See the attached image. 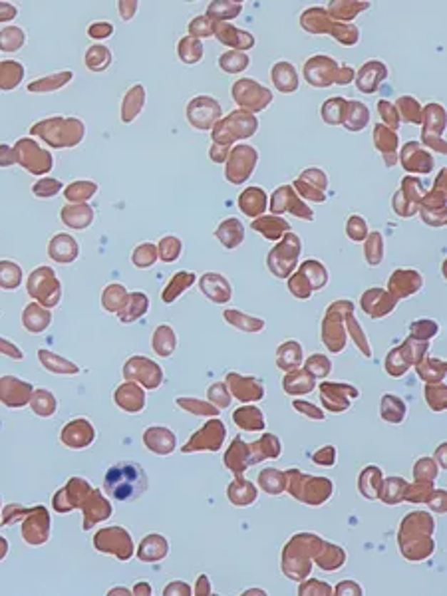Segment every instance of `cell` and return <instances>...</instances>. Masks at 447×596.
Instances as JSON below:
<instances>
[{"mask_svg":"<svg viewBox=\"0 0 447 596\" xmlns=\"http://www.w3.org/2000/svg\"><path fill=\"white\" fill-rule=\"evenodd\" d=\"M148 489V476L143 467L133 461H120L108 469L103 479L106 495L118 503H131Z\"/></svg>","mask_w":447,"mask_h":596,"instance_id":"cell-1","label":"cell"},{"mask_svg":"<svg viewBox=\"0 0 447 596\" xmlns=\"http://www.w3.org/2000/svg\"><path fill=\"white\" fill-rule=\"evenodd\" d=\"M300 26L308 34H327L332 36L342 46H356L360 40V30L354 24L336 22L320 6H310L300 14Z\"/></svg>","mask_w":447,"mask_h":596,"instance_id":"cell-2","label":"cell"},{"mask_svg":"<svg viewBox=\"0 0 447 596\" xmlns=\"http://www.w3.org/2000/svg\"><path fill=\"white\" fill-rule=\"evenodd\" d=\"M259 131V120L257 115H252L249 112L242 110H235L231 112L223 121H219L215 125L213 138L219 145L227 148L229 143H233L235 140H247Z\"/></svg>","mask_w":447,"mask_h":596,"instance_id":"cell-3","label":"cell"},{"mask_svg":"<svg viewBox=\"0 0 447 596\" xmlns=\"http://www.w3.org/2000/svg\"><path fill=\"white\" fill-rule=\"evenodd\" d=\"M231 96H233V102L241 108L242 112H249L252 115L267 110L274 100V96L267 86L249 80V78L237 80L231 88Z\"/></svg>","mask_w":447,"mask_h":596,"instance_id":"cell-4","label":"cell"},{"mask_svg":"<svg viewBox=\"0 0 447 596\" xmlns=\"http://www.w3.org/2000/svg\"><path fill=\"white\" fill-rule=\"evenodd\" d=\"M52 145H74L82 140L84 135V123L80 120H62V118H52V120L40 121V125L34 128Z\"/></svg>","mask_w":447,"mask_h":596,"instance_id":"cell-5","label":"cell"},{"mask_svg":"<svg viewBox=\"0 0 447 596\" xmlns=\"http://www.w3.org/2000/svg\"><path fill=\"white\" fill-rule=\"evenodd\" d=\"M446 108L438 102L428 103L423 108V130H421V143L428 145L429 149L438 151V153H446Z\"/></svg>","mask_w":447,"mask_h":596,"instance_id":"cell-6","label":"cell"},{"mask_svg":"<svg viewBox=\"0 0 447 596\" xmlns=\"http://www.w3.org/2000/svg\"><path fill=\"white\" fill-rule=\"evenodd\" d=\"M298 255H300V239L297 235L289 233L284 241L269 252V259H267L269 270L279 279H287L292 274V270L297 269Z\"/></svg>","mask_w":447,"mask_h":596,"instance_id":"cell-7","label":"cell"},{"mask_svg":"<svg viewBox=\"0 0 447 596\" xmlns=\"http://www.w3.org/2000/svg\"><path fill=\"white\" fill-rule=\"evenodd\" d=\"M352 310H354V304L348 302V300H340V302H336V304L328 308L324 324H322V340H324V344H327L330 352L338 354V352L344 350L346 334L340 318L348 314V312H352Z\"/></svg>","mask_w":447,"mask_h":596,"instance_id":"cell-8","label":"cell"},{"mask_svg":"<svg viewBox=\"0 0 447 596\" xmlns=\"http://www.w3.org/2000/svg\"><path fill=\"white\" fill-rule=\"evenodd\" d=\"M338 66L340 64L336 62L334 58L327 56V54H317V56H310L304 62L302 76H304L307 84L312 86V88H330L334 84Z\"/></svg>","mask_w":447,"mask_h":596,"instance_id":"cell-9","label":"cell"},{"mask_svg":"<svg viewBox=\"0 0 447 596\" xmlns=\"http://www.w3.org/2000/svg\"><path fill=\"white\" fill-rule=\"evenodd\" d=\"M221 118V106L215 98L199 96L187 106V120L197 130H211Z\"/></svg>","mask_w":447,"mask_h":596,"instance_id":"cell-10","label":"cell"},{"mask_svg":"<svg viewBox=\"0 0 447 596\" xmlns=\"http://www.w3.org/2000/svg\"><path fill=\"white\" fill-rule=\"evenodd\" d=\"M259 161V151L251 145H237L231 153L229 165H227V178L233 183H245L251 178L252 169L257 168Z\"/></svg>","mask_w":447,"mask_h":596,"instance_id":"cell-11","label":"cell"},{"mask_svg":"<svg viewBox=\"0 0 447 596\" xmlns=\"http://www.w3.org/2000/svg\"><path fill=\"white\" fill-rule=\"evenodd\" d=\"M358 390L352 388V386H346V384H330L324 382L320 386V398H322V404L324 408L334 413H342L350 408V404L354 400H358Z\"/></svg>","mask_w":447,"mask_h":596,"instance_id":"cell-12","label":"cell"},{"mask_svg":"<svg viewBox=\"0 0 447 596\" xmlns=\"http://www.w3.org/2000/svg\"><path fill=\"white\" fill-rule=\"evenodd\" d=\"M443 181H446V169L439 173L436 189L431 191V195L426 197L423 207H421V217L431 227H441L446 223V191H443L446 185H443Z\"/></svg>","mask_w":447,"mask_h":596,"instance_id":"cell-13","label":"cell"},{"mask_svg":"<svg viewBox=\"0 0 447 596\" xmlns=\"http://www.w3.org/2000/svg\"><path fill=\"white\" fill-rule=\"evenodd\" d=\"M388 76H390V70L382 60H368L356 72V88L362 93H376L378 88L388 80Z\"/></svg>","mask_w":447,"mask_h":596,"instance_id":"cell-14","label":"cell"},{"mask_svg":"<svg viewBox=\"0 0 447 596\" xmlns=\"http://www.w3.org/2000/svg\"><path fill=\"white\" fill-rule=\"evenodd\" d=\"M270 209L274 213H292L297 215V217L307 219V221H312V217H314L312 209H308L304 203H300L298 197L294 195V189L289 185L279 187L272 193V197H270Z\"/></svg>","mask_w":447,"mask_h":596,"instance_id":"cell-15","label":"cell"},{"mask_svg":"<svg viewBox=\"0 0 447 596\" xmlns=\"http://www.w3.org/2000/svg\"><path fill=\"white\" fill-rule=\"evenodd\" d=\"M421 195H423V189L418 179L406 178L401 181L400 193H396L394 197V211L401 217H411L419 209Z\"/></svg>","mask_w":447,"mask_h":596,"instance_id":"cell-16","label":"cell"},{"mask_svg":"<svg viewBox=\"0 0 447 596\" xmlns=\"http://www.w3.org/2000/svg\"><path fill=\"white\" fill-rule=\"evenodd\" d=\"M328 179L324 175L322 169L310 168L307 171H302V175L297 179L294 187L298 189V193L314 203H324V191H327Z\"/></svg>","mask_w":447,"mask_h":596,"instance_id":"cell-17","label":"cell"},{"mask_svg":"<svg viewBox=\"0 0 447 596\" xmlns=\"http://www.w3.org/2000/svg\"><path fill=\"white\" fill-rule=\"evenodd\" d=\"M215 36L217 40L225 44V46H231L237 52H245V50H251L257 44V38L252 36L251 32L247 30H239L233 24L229 22H215Z\"/></svg>","mask_w":447,"mask_h":596,"instance_id":"cell-18","label":"cell"},{"mask_svg":"<svg viewBox=\"0 0 447 596\" xmlns=\"http://www.w3.org/2000/svg\"><path fill=\"white\" fill-rule=\"evenodd\" d=\"M401 165L410 173H429L433 169V158L418 141H410L401 149Z\"/></svg>","mask_w":447,"mask_h":596,"instance_id":"cell-19","label":"cell"},{"mask_svg":"<svg viewBox=\"0 0 447 596\" xmlns=\"http://www.w3.org/2000/svg\"><path fill=\"white\" fill-rule=\"evenodd\" d=\"M396 302H398L396 298L380 289H372L362 294V308L370 318L388 317L396 307Z\"/></svg>","mask_w":447,"mask_h":596,"instance_id":"cell-20","label":"cell"},{"mask_svg":"<svg viewBox=\"0 0 447 596\" xmlns=\"http://www.w3.org/2000/svg\"><path fill=\"white\" fill-rule=\"evenodd\" d=\"M421 284H423V279L416 270H396L390 277L391 297L396 300L416 294L421 289Z\"/></svg>","mask_w":447,"mask_h":596,"instance_id":"cell-21","label":"cell"},{"mask_svg":"<svg viewBox=\"0 0 447 596\" xmlns=\"http://www.w3.org/2000/svg\"><path fill=\"white\" fill-rule=\"evenodd\" d=\"M270 80L280 93H294L298 90V84H300L297 68L287 60H279L270 68Z\"/></svg>","mask_w":447,"mask_h":596,"instance_id":"cell-22","label":"cell"},{"mask_svg":"<svg viewBox=\"0 0 447 596\" xmlns=\"http://www.w3.org/2000/svg\"><path fill=\"white\" fill-rule=\"evenodd\" d=\"M374 145L382 153L388 165H394V163H396V153H398V145H400L398 131H394L390 130V128L382 125V123H378V125L374 128Z\"/></svg>","mask_w":447,"mask_h":596,"instance_id":"cell-23","label":"cell"},{"mask_svg":"<svg viewBox=\"0 0 447 596\" xmlns=\"http://www.w3.org/2000/svg\"><path fill=\"white\" fill-rule=\"evenodd\" d=\"M370 9V2H358V0H334V2H328L327 14L336 22H344V24H352V20L364 12V10Z\"/></svg>","mask_w":447,"mask_h":596,"instance_id":"cell-24","label":"cell"},{"mask_svg":"<svg viewBox=\"0 0 447 596\" xmlns=\"http://www.w3.org/2000/svg\"><path fill=\"white\" fill-rule=\"evenodd\" d=\"M231 382V390L233 394L242 401H259L262 400L264 391H262V384L255 378H247V376H237L231 374L229 376Z\"/></svg>","mask_w":447,"mask_h":596,"instance_id":"cell-25","label":"cell"},{"mask_svg":"<svg viewBox=\"0 0 447 596\" xmlns=\"http://www.w3.org/2000/svg\"><path fill=\"white\" fill-rule=\"evenodd\" d=\"M314 378L307 372V370H290L284 380H282V388L287 394L290 396H304V394H310L314 390Z\"/></svg>","mask_w":447,"mask_h":596,"instance_id":"cell-26","label":"cell"},{"mask_svg":"<svg viewBox=\"0 0 447 596\" xmlns=\"http://www.w3.org/2000/svg\"><path fill=\"white\" fill-rule=\"evenodd\" d=\"M300 364H302V346L294 340L282 342L277 350V366L280 370L290 372V370H297Z\"/></svg>","mask_w":447,"mask_h":596,"instance_id":"cell-27","label":"cell"},{"mask_svg":"<svg viewBox=\"0 0 447 596\" xmlns=\"http://www.w3.org/2000/svg\"><path fill=\"white\" fill-rule=\"evenodd\" d=\"M252 229L259 231L267 241H279L290 227L284 219H279V217H261V219L252 221Z\"/></svg>","mask_w":447,"mask_h":596,"instance_id":"cell-28","label":"cell"},{"mask_svg":"<svg viewBox=\"0 0 447 596\" xmlns=\"http://www.w3.org/2000/svg\"><path fill=\"white\" fill-rule=\"evenodd\" d=\"M370 123V110L368 106L358 100H348V112H346L344 130L348 131H362Z\"/></svg>","mask_w":447,"mask_h":596,"instance_id":"cell-29","label":"cell"},{"mask_svg":"<svg viewBox=\"0 0 447 596\" xmlns=\"http://www.w3.org/2000/svg\"><path fill=\"white\" fill-rule=\"evenodd\" d=\"M145 103V88L143 86H133L130 92L125 93L123 103H121V120L125 123H130L131 120L138 118V113L141 112Z\"/></svg>","mask_w":447,"mask_h":596,"instance_id":"cell-30","label":"cell"},{"mask_svg":"<svg viewBox=\"0 0 447 596\" xmlns=\"http://www.w3.org/2000/svg\"><path fill=\"white\" fill-rule=\"evenodd\" d=\"M239 207H241L245 215L259 217L267 209V193L262 191L261 187H251V189H247L241 195Z\"/></svg>","mask_w":447,"mask_h":596,"instance_id":"cell-31","label":"cell"},{"mask_svg":"<svg viewBox=\"0 0 447 596\" xmlns=\"http://www.w3.org/2000/svg\"><path fill=\"white\" fill-rule=\"evenodd\" d=\"M201 289L213 302H227L231 298L229 282L223 277H219V274H207L203 282H201Z\"/></svg>","mask_w":447,"mask_h":596,"instance_id":"cell-32","label":"cell"},{"mask_svg":"<svg viewBox=\"0 0 447 596\" xmlns=\"http://www.w3.org/2000/svg\"><path fill=\"white\" fill-rule=\"evenodd\" d=\"M346 112H348V100L336 96V98H330L322 103L320 115L328 125H342L346 120Z\"/></svg>","mask_w":447,"mask_h":596,"instance_id":"cell-33","label":"cell"},{"mask_svg":"<svg viewBox=\"0 0 447 596\" xmlns=\"http://www.w3.org/2000/svg\"><path fill=\"white\" fill-rule=\"evenodd\" d=\"M396 110H398V115H400V121H406V123H421L423 120V108L421 103L411 98V96H401L398 98V102L394 103Z\"/></svg>","mask_w":447,"mask_h":596,"instance_id":"cell-34","label":"cell"},{"mask_svg":"<svg viewBox=\"0 0 447 596\" xmlns=\"http://www.w3.org/2000/svg\"><path fill=\"white\" fill-rule=\"evenodd\" d=\"M217 237H219V241L223 242L227 249H235V247H239L242 242V239H245V227H242L237 219H229V221H225V223L219 227Z\"/></svg>","mask_w":447,"mask_h":596,"instance_id":"cell-35","label":"cell"},{"mask_svg":"<svg viewBox=\"0 0 447 596\" xmlns=\"http://www.w3.org/2000/svg\"><path fill=\"white\" fill-rule=\"evenodd\" d=\"M418 374L423 382L438 384L446 378V364L439 358H426L418 362Z\"/></svg>","mask_w":447,"mask_h":596,"instance_id":"cell-36","label":"cell"},{"mask_svg":"<svg viewBox=\"0 0 447 596\" xmlns=\"http://www.w3.org/2000/svg\"><path fill=\"white\" fill-rule=\"evenodd\" d=\"M241 12V2H235V0H217V2H213V4L209 6L207 16H209V19H217L219 22H227V20L237 19Z\"/></svg>","mask_w":447,"mask_h":596,"instance_id":"cell-37","label":"cell"},{"mask_svg":"<svg viewBox=\"0 0 447 596\" xmlns=\"http://www.w3.org/2000/svg\"><path fill=\"white\" fill-rule=\"evenodd\" d=\"M233 418L235 421H237V426L247 429V431H261V429L264 428V419H262L261 410H259V408H252V406L237 410Z\"/></svg>","mask_w":447,"mask_h":596,"instance_id":"cell-38","label":"cell"},{"mask_svg":"<svg viewBox=\"0 0 447 596\" xmlns=\"http://www.w3.org/2000/svg\"><path fill=\"white\" fill-rule=\"evenodd\" d=\"M380 416L390 423H400L401 419L406 418V404L396 398V396H384L382 404H380Z\"/></svg>","mask_w":447,"mask_h":596,"instance_id":"cell-39","label":"cell"},{"mask_svg":"<svg viewBox=\"0 0 447 596\" xmlns=\"http://www.w3.org/2000/svg\"><path fill=\"white\" fill-rule=\"evenodd\" d=\"M249 64H251V58L245 52H237V50L225 52L223 56L219 58V68L227 74H241L249 68Z\"/></svg>","mask_w":447,"mask_h":596,"instance_id":"cell-40","label":"cell"},{"mask_svg":"<svg viewBox=\"0 0 447 596\" xmlns=\"http://www.w3.org/2000/svg\"><path fill=\"white\" fill-rule=\"evenodd\" d=\"M300 272L307 277L308 282H310V287H312V290H320L327 287L328 272H327V269H324V264H322V262H318V261L302 262Z\"/></svg>","mask_w":447,"mask_h":596,"instance_id":"cell-41","label":"cell"},{"mask_svg":"<svg viewBox=\"0 0 447 596\" xmlns=\"http://www.w3.org/2000/svg\"><path fill=\"white\" fill-rule=\"evenodd\" d=\"M110 64H112V52L106 46L96 44V46H92L86 52V66H88L92 72H102V70H106Z\"/></svg>","mask_w":447,"mask_h":596,"instance_id":"cell-42","label":"cell"},{"mask_svg":"<svg viewBox=\"0 0 447 596\" xmlns=\"http://www.w3.org/2000/svg\"><path fill=\"white\" fill-rule=\"evenodd\" d=\"M72 80V72H62V74H54L48 76V78H42L38 80L34 84L29 86L30 92L34 93H46V92H54L58 88H62L64 84H68Z\"/></svg>","mask_w":447,"mask_h":596,"instance_id":"cell-43","label":"cell"},{"mask_svg":"<svg viewBox=\"0 0 447 596\" xmlns=\"http://www.w3.org/2000/svg\"><path fill=\"white\" fill-rule=\"evenodd\" d=\"M225 317H227V320L233 327H237L239 330H245V332H261L262 327H264V322H262L261 318L247 317V314H242L239 310H227Z\"/></svg>","mask_w":447,"mask_h":596,"instance_id":"cell-44","label":"cell"},{"mask_svg":"<svg viewBox=\"0 0 447 596\" xmlns=\"http://www.w3.org/2000/svg\"><path fill=\"white\" fill-rule=\"evenodd\" d=\"M201 56H203V44L197 38L187 36L179 42V58L185 64H197Z\"/></svg>","mask_w":447,"mask_h":596,"instance_id":"cell-45","label":"cell"},{"mask_svg":"<svg viewBox=\"0 0 447 596\" xmlns=\"http://www.w3.org/2000/svg\"><path fill=\"white\" fill-rule=\"evenodd\" d=\"M364 255L366 261L370 262L372 267L380 264L384 259V239L380 233H370L366 237V247H364Z\"/></svg>","mask_w":447,"mask_h":596,"instance_id":"cell-46","label":"cell"},{"mask_svg":"<svg viewBox=\"0 0 447 596\" xmlns=\"http://www.w3.org/2000/svg\"><path fill=\"white\" fill-rule=\"evenodd\" d=\"M252 449L257 451V453H255V457H252V461L257 463V461H262V459H267V457H277V456H279V453H280V443H279V439L274 438V436L267 433V436H264L261 441H257V443L252 446Z\"/></svg>","mask_w":447,"mask_h":596,"instance_id":"cell-47","label":"cell"},{"mask_svg":"<svg viewBox=\"0 0 447 596\" xmlns=\"http://www.w3.org/2000/svg\"><path fill=\"white\" fill-rule=\"evenodd\" d=\"M346 322H348V332H350V338L354 340V344L358 346V350H360L366 358H370V356H372L370 342H368V338H366V334L362 332V328L358 327V322H356V318L352 317V312H348V314H346Z\"/></svg>","mask_w":447,"mask_h":596,"instance_id":"cell-48","label":"cell"},{"mask_svg":"<svg viewBox=\"0 0 447 596\" xmlns=\"http://www.w3.org/2000/svg\"><path fill=\"white\" fill-rule=\"evenodd\" d=\"M0 74H2V78H0V88L10 90V88L20 84L24 70H22V66L16 64V62H6V64H2V68H0Z\"/></svg>","mask_w":447,"mask_h":596,"instance_id":"cell-49","label":"cell"},{"mask_svg":"<svg viewBox=\"0 0 447 596\" xmlns=\"http://www.w3.org/2000/svg\"><path fill=\"white\" fill-rule=\"evenodd\" d=\"M304 370H307L312 378H327L330 370H332V364L328 360L327 356L322 354H312L308 358V362L304 364Z\"/></svg>","mask_w":447,"mask_h":596,"instance_id":"cell-50","label":"cell"},{"mask_svg":"<svg viewBox=\"0 0 447 596\" xmlns=\"http://www.w3.org/2000/svg\"><path fill=\"white\" fill-rule=\"evenodd\" d=\"M376 108H378V113H380V118H382V125H386V128H390V130H398L400 128V115H398V110H396V106L391 102H388V100H380V102L376 103Z\"/></svg>","mask_w":447,"mask_h":596,"instance_id":"cell-51","label":"cell"},{"mask_svg":"<svg viewBox=\"0 0 447 596\" xmlns=\"http://www.w3.org/2000/svg\"><path fill=\"white\" fill-rule=\"evenodd\" d=\"M426 401L433 411L446 410V386H441V382L429 384L426 388Z\"/></svg>","mask_w":447,"mask_h":596,"instance_id":"cell-52","label":"cell"},{"mask_svg":"<svg viewBox=\"0 0 447 596\" xmlns=\"http://www.w3.org/2000/svg\"><path fill=\"white\" fill-rule=\"evenodd\" d=\"M346 233H348V237L356 242L366 241V237H368V225H366V221H364L360 215H352V217L348 219V223H346Z\"/></svg>","mask_w":447,"mask_h":596,"instance_id":"cell-53","label":"cell"},{"mask_svg":"<svg viewBox=\"0 0 447 596\" xmlns=\"http://www.w3.org/2000/svg\"><path fill=\"white\" fill-rule=\"evenodd\" d=\"M289 289H290V292H292L297 298H300V300H307V298H310V294H312V287H310L308 279L302 274V272H300V270H298L294 277H290Z\"/></svg>","mask_w":447,"mask_h":596,"instance_id":"cell-54","label":"cell"},{"mask_svg":"<svg viewBox=\"0 0 447 596\" xmlns=\"http://www.w3.org/2000/svg\"><path fill=\"white\" fill-rule=\"evenodd\" d=\"M438 324L431 322V320H419L416 324H411V336L416 340H423V342H428L429 338L438 334Z\"/></svg>","mask_w":447,"mask_h":596,"instance_id":"cell-55","label":"cell"},{"mask_svg":"<svg viewBox=\"0 0 447 596\" xmlns=\"http://www.w3.org/2000/svg\"><path fill=\"white\" fill-rule=\"evenodd\" d=\"M189 30H191V34H193V38L199 36V38H205V36H213L215 34V22L209 16H199V19H195L191 24H189Z\"/></svg>","mask_w":447,"mask_h":596,"instance_id":"cell-56","label":"cell"},{"mask_svg":"<svg viewBox=\"0 0 447 596\" xmlns=\"http://www.w3.org/2000/svg\"><path fill=\"white\" fill-rule=\"evenodd\" d=\"M0 44H2L4 50H9V52H12V50H19V48L24 44V34H22V30L9 29L4 34H2V36H0Z\"/></svg>","mask_w":447,"mask_h":596,"instance_id":"cell-57","label":"cell"},{"mask_svg":"<svg viewBox=\"0 0 447 596\" xmlns=\"http://www.w3.org/2000/svg\"><path fill=\"white\" fill-rule=\"evenodd\" d=\"M173 346H175V340H173V336H171V332H169V328L168 327L159 328V332L155 334V352L165 356L173 350Z\"/></svg>","mask_w":447,"mask_h":596,"instance_id":"cell-58","label":"cell"},{"mask_svg":"<svg viewBox=\"0 0 447 596\" xmlns=\"http://www.w3.org/2000/svg\"><path fill=\"white\" fill-rule=\"evenodd\" d=\"M356 78V70L350 64H340L338 66V72H336L334 84L338 86H348L354 82Z\"/></svg>","mask_w":447,"mask_h":596,"instance_id":"cell-59","label":"cell"},{"mask_svg":"<svg viewBox=\"0 0 447 596\" xmlns=\"http://www.w3.org/2000/svg\"><path fill=\"white\" fill-rule=\"evenodd\" d=\"M294 406V410L300 411V413H304V416H308V418L312 419H324V411L318 410L317 406H312V404H308V401H294L292 404Z\"/></svg>","mask_w":447,"mask_h":596,"instance_id":"cell-60","label":"cell"},{"mask_svg":"<svg viewBox=\"0 0 447 596\" xmlns=\"http://www.w3.org/2000/svg\"><path fill=\"white\" fill-rule=\"evenodd\" d=\"M88 34L92 38H98V40H103V38L112 36L113 26L112 24H108V22H96V24H92V26L88 29Z\"/></svg>","mask_w":447,"mask_h":596,"instance_id":"cell-61","label":"cell"},{"mask_svg":"<svg viewBox=\"0 0 447 596\" xmlns=\"http://www.w3.org/2000/svg\"><path fill=\"white\" fill-rule=\"evenodd\" d=\"M312 461H314V463H322V466H332L336 461V449H332V447L320 449L318 453H314Z\"/></svg>","mask_w":447,"mask_h":596,"instance_id":"cell-62","label":"cell"},{"mask_svg":"<svg viewBox=\"0 0 447 596\" xmlns=\"http://www.w3.org/2000/svg\"><path fill=\"white\" fill-rule=\"evenodd\" d=\"M138 9L135 2H120V10H121V19L130 20L133 19V10Z\"/></svg>","mask_w":447,"mask_h":596,"instance_id":"cell-63","label":"cell"}]
</instances>
